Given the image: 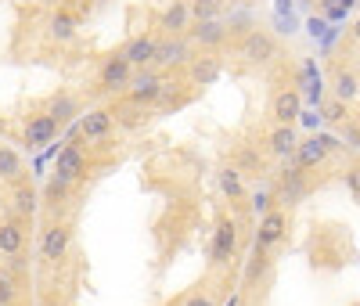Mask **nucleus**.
Listing matches in <instances>:
<instances>
[{
    "instance_id": "f257e3e1",
    "label": "nucleus",
    "mask_w": 360,
    "mask_h": 306,
    "mask_svg": "<svg viewBox=\"0 0 360 306\" xmlns=\"http://www.w3.org/2000/svg\"><path fill=\"white\" fill-rule=\"evenodd\" d=\"M69 245H72V227H69V224H51V227L44 231L40 253H44L47 263H58V260H65Z\"/></svg>"
},
{
    "instance_id": "f03ea898",
    "label": "nucleus",
    "mask_w": 360,
    "mask_h": 306,
    "mask_svg": "<svg viewBox=\"0 0 360 306\" xmlns=\"http://www.w3.org/2000/svg\"><path fill=\"white\" fill-rule=\"evenodd\" d=\"M339 148L335 137H310V141H299L295 148V166H303V170H314L328 159V151Z\"/></svg>"
},
{
    "instance_id": "7ed1b4c3",
    "label": "nucleus",
    "mask_w": 360,
    "mask_h": 306,
    "mask_svg": "<svg viewBox=\"0 0 360 306\" xmlns=\"http://www.w3.org/2000/svg\"><path fill=\"white\" fill-rule=\"evenodd\" d=\"M159 98H162V79L155 72H141L130 79V105L148 108V105H159Z\"/></svg>"
},
{
    "instance_id": "20e7f679",
    "label": "nucleus",
    "mask_w": 360,
    "mask_h": 306,
    "mask_svg": "<svg viewBox=\"0 0 360 306\" xmlns=\"http://www.w3.org/2000/svg\"><path fill=\"white\" fill-rule=\"evenodd\" d=\"M54 177H62V180H69V184H76L79 177H86V155H83L76 144H65L62 151H58Z\"/></svg>"
},
{
    "instance_id": "39448f33",
    "label": "nucleus",
    "mask_w": 360,
    "mask_h": 306,
    "mask_svg": "<svg viewBox=\"0 0 360 306\" xmlns=\"http://www.w3.org/2000/svg\"><path fill=\"white\" fill-rule=\"evenodd\" d=\"M285 227H288V217H285V212H278V209L263 212L259 231H256V249H274V245L285 238Z\"/></svg>"
},
{
    "instance_id": "423d86ee",
    "label": "nucleus",
    "mask_w": 360,
    "mask_h": 306,
    "mask_svg": "<svg viewBox=\"0 0 360 306\" xmlns=\"http://www.w3.org/2000/svg\"><path fill=\"white\" fill-rule=\"evenodd\" d=\"M112 122H115V112L108 108H90L83 119H79V137L86 141H105L112 134Z\"/></svg>"
},
{
    "instance_id": "0eeeda50",
    "label": "nucleus",
    "mask_w": 360,
    "mask_h": 306,
    "mask_svg": "<svg viewBox=\"0 0 360 306\" xmlns=\"http://www.w3.org/2000/svg\"><path fill=\"white\" fill-rule=\"evenodd\" d=\"M134 79V65L127 58H119V54H112L105 65H101V76H98V83H101V90H119V87H127Z\"/></svg>"
},
{
    "instance_id": "6e6552de",
    "label": "nucleus",
    "mask_w": 360,
    "mask_h": 306,
    "mask_svg": "<svg viewBox=\"0 0 360 306\" xmlns=\"http://www.w3.org/2000/svg\"><path fill=\"white\" fill-rule=\"evenodd\" d=\"M270 115H274L278 127H292V122L303 115V98H299V90H281L270 105Z\"/></svg>"
},
{
    "instance_id": "1a4fd4ad",
    "label": "nucleus",
    "mask_w": 360,
    "mask_h": 306,
    "mask_svg": "<svg viewBox=\"0 0 360 306\" xmlns=\"http://www.w3.org/2000/svg\"><path fill=\"white\" fill-rule=\"evenodd\" d=\"M234 249H238V227H234V220H220L217 234H213V263L224 267L234 256Z\"/></svg>"
},
{
    "instance_id": "9d476101",
    "label": "nucleus",
    "mask_w": 360,
    "mask_h": 306,
    "mask_svg": "<svg viewBox=\"0 0 360 306\" xmlns=\"http://www.w3.org/2000/svg\"><path fill=\"white\" fill-rule=\"evenodd\" d=\"M155 47H159V40H155V37L141 33V37H130L123 47H119V58H127L130 65H148V61L155 58Z\"/></svg>"
},
{
    "instance_id": "9b49d317",
    "label": "nucleus",
    "mask_w": 360,
    "mask_h": 306,
    "mask_svg": "<svg viewBox=\"0 0 360 306\" xmlns=\"http://www.w3.org/2000/svg\"><path fill=\"white\" fill-rule=\"evenodd\" d=\"M58 127H62V122L51 119V115H33V119L25 122V144H29V148L51 144V141L58 137Z\"/></svg>"
},
{
    "instance_id": "f8f14e48",
    "label": "nucleus",
    "mask_w": 360,
    "mask_h": 306,
    "mask_svg": "<svg viewBox=\"0 0 360 306\" xmlns=\"http://www.w3.org/2000/svg\"><path fill=\"white\" fill-rule=\"evenodd\" d=\"M242 54H245L249 61H270V58L278 54V44H274V37H270V33H259V29H256V33L245 37Z\"/></svg>"
},
{
    "instance_id": "ddd939ff",
    "label": "nucleus",
    "mask_w": 360,
    "mask_h": 306,
    "mask_svg": "<svg viewBox=\"0 0 360 306\" xmlns=\"http://www.w3.org/2000/svg\"><path fill=\"white\" fill-rule=\"evenodd\" d=\"M188 22H191V4H184V0H173V4L162 11V18H159V29H166L169 37H176L180 29H188Z\"/></svg>"
},
{
    "instance_id": "4468645a",
    "label": "nucleus",
    "mask_w": 360,
    "mask_h": 306,
    "mask_svg": "<svg viewBox=\"0 0 360 306\" xmlns=\"http://www.w3.org/2000/svg\"><path fill=\"white\" fill-rule=\"evenodd\" d=\"M152 61L155 65H180V61H188V44L180 37H166V40H159Z\"/></svg>"
},
{
    "instance_id": "2eb2a0df",
    "label": "nucleus",
    "mask_w": 360,
    "mask_h": 306,
    "mask_svg": "<svg viewBox=\"0 0 360 306\" xmlns=\"http://www.w3.org/2000/svg\"><path fill=\"white\" fill-rule=\"evenodd\" d=\"M191 37H195V44H202V47H220V44L227 40V29H224L217 18H209V22H195Z\"/></svg>"
},
{
    "instance_id": "dca6fc26",
    "label": "nucleus",
    "mask_w": 360,
    "mask_h": 306,
    "mask_svg": "<svg viewBox=\"0 0 360 306\" xmlns=\"http://www.w3.org/2000/svg\"><path fill=\"white\" fill-rule=\"evenodd\" d=\"M220 72H224V69H220L217 58H198V61H191V65H188V76H191V83H198V87L217 83Z\"/></svg>"
},
{
    "instance_id": "f3484780",
    "label": "nucleus",
    "mask_w": 360,
    "mask_h": 306,
    "mask_svg": "<svg viewBox=\"0 0 360 306\" xmlns=\"http://www.w3.org/2000/svg\"><path fill=\"white\" fill-rule=\"evenodd\" d=\"M22 245H25V231H22L18 220L0 224V253H4V256H18Z\"/></svg>"
},
{
    "instance_id": "a211bd4d",
    "label": "nucleus",
    "mask_w": 360,
    "mask_h": 306,
    "mask_svg": "<svg viewBox=\"0 0 360 306\" xmlns=\"http://www.w3.org/2000/svg\"><path fill=\"white\" fill-rule=\"evenodd\" d=\"M15 212L18 217H33L37 212V202H40V195H37V188L29 180H15Z\"/></svg>"
},
{
    "instance_id": "6ab92c4d",
    "label": "nucleus",
    "mask_w": 360,
    "mask_h": 306,
    "mask_svg": "<svg viewBox=\"0 0 360 306\" xmlns=\"http://www.w3.org/2000/svg\"><path fill=\"white\" fill-rule=\"evenodd\" d=\"M281 191H285L288 202L303 198V191H307V170H303V166H288V170H281Z\"/></svg>"
},
{
    "instance_id": "aec40b11",
    "label": "nucleus",
    "mask_w": 360,
    "mask_h": 306,
    "mask_svg": "<svg viewBox=\"0 0 360 306\" xmlns=\"http://www.w3.org/2000/svg\"><path fill=\"white\" fill-rule=\"evenodd\" d=\"M295 148H299V137H295L292 127H278L270 134V151H274V155L288 159V155H295Z\"/></svg>"
},
{
    "instance_id": "412c9836",
    "label": "nucleus",
    "mask_w": 360,
    "mask_h": 306,
    "mask_svg": "<svg viewBox=\"0 0 360 306\" xmlns=\"http://www.w3.org/2000/svg\"><path fill=\"white\" fill-rule=\"evenodd\" d=\"M22 155L15 148H8V144H0V180H22Z\"/></svg>"
},
{
    "instance_id": "4be33fe9",
    "label": "nucleus",
    "mask_w": 360,
    "mask_h": 306,
    "mask_svg": "<svg viewBox=\"0 0 360 306\" xmlns=\"http://www.w3.org/2000/svg\"><path fill=\"white\" fill-rule=\"evenodd\" d=\"M51 37L58 40V44H69L72 37H76V18L69 15V11H58V15H51Z\"/></svg>"
},
{
    "instance_id": "5701e85b",
    "label": "nucleus",
    "mask_w": 360,
    "mask_h": 306,
    "mask_svg": "<svg viewBox=\"0 0 360 306\" xmlns=\"http://www.w3.org/2000/svg\"><path fill=\"white\" fill-rule=\"evenodd\" d=\"M220 191L231 198V202H238L245 195V184H242V170H234V166H227V170H220Z\"/></svg>"
},
{
    "instance_id": "b1692460",
    "label": "nucleus",
    "mask_w": 360,
    "mask_h": 306,
    "mask_svg": "<svg viewBox=\"0 0 360 306\" xmlns=\"http://www.w3.org/2000/svg\"><path fill=\"white\" fill-rule=\"evenodd\" d=\"M47 115H51V119H58V122H65V119L79 115V101H76L72 94H58V98H51Z\"/></svg>"
},
{
    "instance_id": "393cba45",
    "label": "nucleus",
    "mask_w": 360,
    "mask_h": 306,
    "mask_svg": "<svg viewBox=\"0 0 360 306\" xmlns=\"http://www.w3.org/2000/svg\"><path fill=\"white\" fill-rule=\"evenodd\" d=\"M360 94V83L353 72H335V98L339 101H353Z\"/></svg>"
},
{
    "instance_id": "a878e982",
    "label": "nucleus",
    "mask_w": 360,
    "mask_h": 306,
    "mask_svg": "<svg viewBox=\"0 0 360 306\" xmlns=\"http://www.w3.org/2000/svg\"><path fill=\"white\" fill-rule=\"evenodd\" d=\"M69 191H72V184H69V180L51 177V180H47V188H44V198L58 205V202H65V198H69Z\"/></svg>"
},
{
    "instance_id": "bb28decb",
    "label": "nucleus",
    "mask_w": 360,
    "mask_h": 306,
    "mask_svg": "<svg viewBox=\"0 0 360 306\" xmlns=\"http://www.w3.org/2000/svg\"><path fill=\"white\" fill-rule=\"evenodd\" d=\"M217 15H220V0H195V4H191V18L195 22H209Z\"/></svg>"
},
{
    "instance_id": "cd10ccee",
    "label": "nucleus",
    "mask_w": 360,
    "mask_h": 306,
    "mask_svg": "<svg viewBox=\"0 0 360 306\" xmlns=\"http://www.w3.org/2000/svg\"><path fill=\"white\" fill-rule=\"evenodd\" d=\"M15 299H18L15 281L8 278V274H0V306H15Z\"/></svg>"
},
{
    "instance_id": "c85d7f7f",
    "label": "nucleus",
    "mask_w": 360,
    "mask_h": 306,
    "mask_svg": "<svg viewBox=\"0 0 360 306\" xmlns=\"http://www.w3.org/2000/svg\"><path fill=\"white\" fill-rule=\"evenodd\" d=\"M321 115H324L328 122H346V101H339V98L328 101V105L321 108Z\"/></svg>"
},
{
    "instance_id": "c756f323",
    "label": "nucleus",
    "mask_w": 360,
    "mask_h": 306,
    "mask_svg": "<svg viewBox=\"0 0 360 306\" xmlns=\"http://www.w3.org/2000/svg\"><path fill=\"white\" fill-rule=\"evenodd\" d=\"M342 141H346V148H356L360 151V127L346 122V127H342Z\"/></svg>"
},
{
    "instance_id": "7c9ffc66",
    "label": "nucleus",
    "mask_w": 360,
    "mask_h": 306,
    "mask_svg": "<svg viewBox=\"0 0 360 306\" xmlns=\"http://www.w3.org/2000/svg\"><path fill=\"white\" fill-rule=\"evenodd\" d=\"M252 212H270V195L266 191H256L252 195Z\"/></svg>"
},
{
    "instance_id": "2f4dec72",
    "label": "nucleus",
    "mask_w": 360,
    "mask_h": 306,
    "mask_svg": "<svg viewBox=\"0 0 360 306\" xmlns=\"http://www.w3.org/2000/svg\"><path fill=\"white\" fill-rule=\"evenodd\" d=\"M184 306H213V299H209V295H191Z\"/></svg>"
},
{
    "instance_id": "473e14b6",
    "label": "nucleus",
    "mask_w": 360,
    "mask_h": 306,
    "mask_svg": "<svg viewBox=\"0 0 360 306\" xmlns=\"http://www.w3.org/2000/svg\"><path fill=\"white\" fill-rule=\"evenodd\" d=\"M242 166H256V155H252V151H242Z\"/></svg>"
},
{
    "instance_id": "72a5a7b5",
    "label": "nucleus",
    "mask_w": 360,
    "mask_h": 306,
    "mask_svg": "<svg viewBox=\"0 0 360 306\" xmlns=\"http://www.w3.org/2000/svg\"><path fill=\"white\" fill-rule=\"evenodd\" d=\"M349 188H353V191L360 195V173H353V177H349Z\"/></svg>"
},
{
    "instance_id": "f704fd0d",
    "label": "nucleus",
    "mask_w": 360,
    "mask_h": 306,
    "mask_svg": "<svg viewBox=\"0 0 360 306\" xmlns=\"http://www.w3.org/2000/svg\"><path fill=\"white\" fill-rule=\"evenodd\" d=\"M353 37H356V40H360V18H356V22H353Z\"/></svg>"
}]
</instances>
